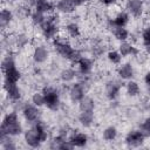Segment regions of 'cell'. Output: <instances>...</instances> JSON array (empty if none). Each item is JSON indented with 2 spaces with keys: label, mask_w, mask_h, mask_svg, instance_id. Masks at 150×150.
<instances>
[{
  "label": "cell",
  "mask_w": 150,
  "mask_h": 150,
  "mask_svg": "<svg viewBox=\"0 0 150 150\" xmlns=\"http://www.w3.org/2000/svg\"><path fill=\"white\" fill-rule=\"evenodd\" d=\"M22 132V125L19 121L18 114L12 111L8 112L1 123L0 128V139L5 138L6 136H18Z\"/></svg>",
  "instance_id": "6da1fadb"
},
{
  "label": "cell",
  "mask_w": 150,
  "mask_h": 150,
  "mask_svg": "<svg viewBox=\"0 0 150 150\" xmlns=\"http://www.w3.org/2000/svg\"><path fill=\"white\" fill-rule=\"evenodd\" d=\"M54 48L63 59L70 60L73 62H77L79 59L81 57L79 50L73 48L68 42H66L64 40H62L60 38H55L54 39Z\"/></svg>",
  "instance_id": "7a4b0ae2"
},
{
  "label": "cell",
  "mask_w": 150,
  "mask_h": 150,
  "mask_svg": "<svg viewBox=\"0 0 150 150\" xmlns=\"http://www.w3.org/2000/svg\"><path fill=\"white\" fill-rule=\"evenodd\" d=\"M1 69L4 73V80L9 82H18L21 77L19 69L16 68L15 61L12 56H6L1 62Z\"/></svg>",
  "instance_id": "3957f363"
},
{
  "label": "cell",
  "mask_w": 150,
  "mask_h": 150,
  "mask_svg": "<svg viewBox=\"0 0 150 150\" xmlns=\"http://www.w3.org/2000/svg\"><path fill=\"white\" fill-rule=\"evenodd\" d=\"M42 93L45 96V105L50 110H57L60 107V96L57 90L52 87H45Z\"/></svg>",
  "instance_id": "277c9868"
},
{
  "label": "cell",
  "mask_w": 150,
  "mask_h": 150,
  "mask_svg": "<svg viewBox=\"0 0 150 150\" xmlns=\"http://www.w3.org/2000/svg\"><path fill=\"white\" fill-rule=\"evenodd\" d=\"M41 27V32H42V35L46 40H52V39H55L57 32H59V27L55 22V18L53 16H49V18H46V20L43 21V23L40 26Z\"/></svg>",
  "instance_id": "5b68a950"
},
{
  "label": "cell",
  "mask_w": 150,
  "mask_h": 150,
  "mask_svg": "<svg viewBox=\"0 0 150 150\" xmlns=\"http://www.w3.org/2000/svg\"><path fill=\"white\" fill-rule=\"evenodd\" d=\"M145 132L142 130H131L125 136V143L129 146H139L144 143Z\"/></svg>",
  "instance_id": "8992f818"
},
{
  "label": "cell",
  "mask_w": 150,
  "mask_h": 150,
  "mask_svg": "<svg viewBox=\"0 0 150 150\" xmlns=\"http://www.w3.org/2000/svg\"><path fill=\"white\" fill-rule=\"evenodd\" d=\"M4 89H5V91H6V94H7L9 100H12V101L20 100L21 91H20V88L18 87L16 82H9V81L4 80Z\"/></svg>",
  "instance_id": "52a82bcc"
},
{
  "label": "cell",
  "mask_w": 150,
  "mask_h": 150,
  "mask_svg": "<svg viewBox=\"0 0 150 150\" xmlns=\"http://www.w3.org/2000/svg\"><path fill=\"white\" fill-rule=\"evenodd\" d=\"M25 142L30 148H39L41 145L42 141L40 139L39 134H38V131L35 130L34 127H32L29 130H27L25 132Z\"/></svg>",
  "instance_id": "ba28073f"
},
{
  "label": "cell",
  "mask_w": 150,
  "mask_h": 150,
  "mask_svg": "<svg viewBox=\"0 0 150 150\" xmlns=\"http://www.w3.org/2000/svg\"><path fill=\"white\" fill-rule=\"evenodd\" d=\"M121 88H122V83L120 81H117V80H110L105 84V95H107V97L109 100H115L118 96Z\"/></svg>",
  "instance_id": "9c48e42d"
},
{
  "label": "cell",
  "mask_w": 150,
  "mask_h": 150,
  "mask_svg": "<svg viewBox=\"0 0 150 150\" xmlns=\"http://www.w3.org/2000/svg\"><path fill=\"white\" fill-rule=\"evenodd\" d=\"M22 114H23V117L27 122L29 123H35L39 118V115H40V111L38 109L36 105L34 104H26L22 109Z\"/></svg>",
  "instance_id": "30bf717a"
},
{
  "label": "cell",
  "mask_w": 150,
  "mask_h": 150,
  "mask_svg": "<svg viewBox=\"0 0 150 150\" xmlns=\"http://www.w3.org/2000/svg\"><path fill=\"white\" fill-rule=\"evenodd\" d=\"M125 6H127L128 12L135 18H138L143 14L144 6H143L142 0H128Z\"/></svg>",
  "instance_id": "8fae6325"
},
{
  "label": "cell",
  "mask_w": 150,
  "mask_h": 150,
  "mask_svg": "<svg viewBox=\"0 0 150 150\" xmlns=\"http://www.w3.org/2000/svg\"><path fill=\"white\" fill-rule=\"evenodd\" d=\"M77 5L74 0H59L56 4V9L64 14H70L75 11V7Z\"/></svg>",
  "instance_id": "7c38bea8"
},
{
  "label": "cell",
  "mask_w": 150,
  "mask_h": 150,
  "mask_svg": "<svg viewBox=\"0 0 150 150\" xmlns=\"http://www.w3.org/2000/svg\"><path fill=\"white\" fill-rule=\"evenodd\" d=\"M69 95L73 102H80L84 97V88L81 83H74L69 90Z\"/></svg>",
  "instance_id": "4fadbf2b"
},
{
  "label": "cell",
  "mask_w": 150,
  "mask_h": 150,
  "mask_svg": "<svg viewBox=\"0 0 150 150\" xmlns=\"http://www.w3.org/2000/svg\"><path fill=\"white\" fill-rule=\"evenodd\" d=\"M129 22V14L125 12H120L112 20L109 21V25L115 28V27H125L127 23Z\"/></svg>",
  "instance_id": "5bb4252c"
},
{
  "label": "cell",
  "mask_w": 150,
  "mask_h": 150,
  "mask_svg": "<svg viewBox=\"0 0 150 150\" xmlns=\"http://www.w3.org/2000/svg\"><path fill=\"white\" fill-rule=\"evenodd\" d=\"M117 74L122 80H130L134 76V68L131 63L127 62V63L121 64L117 69Z\"/></svg>",
  "instance_id": "9a60e30c"
},
{
  "label": "cell",
  "mask_w": 150,
  "mask_h": 150,
  "mask_svg": "<svg viewBox=\"0 0 150 150\" xmlns=\"http://www.w3.org/2000/svg\"><path fill=\"white\" fill-rule=\"evenodd\" d=\"M70 142V144L73 146H77V148H82L87 144L88 142V136L83 132H76V134H73L70 136V138L68 139Z\"/></svg>",
  "instance_id": "2e32d148"
},
{
  "label": "cell",
  "mask_w": 150,
  "mask_h": 150,
  "mask_svg": "<svg viewBox=\"0 0 150 150\" xmlns=\"http://www.w3.org/2000/svg\"><path fill=\"white\" fill-rule=\"evenodd\" d=\"M48 55H49V53H48L47 48H45L43 46H39L33 52V60L36 63H43L47 61Z\"/></svg>",
  "instance_id": "e0dca14e"
},
{
  "label": "cell",
  "mask_w": 150,
  "mask_h": 150,
  "mask_svg": "<svg viewBox=\"0 0 150 150\" xmlns=\"http://www.w3.org/2000/svg\"><path fill=\"white\" fill-rule=\"evenodd\" d=\"M77 66H79V70L82 75H88L93 69V61L88 57L81 56L77 61Z\"/></svg>",
  "instance_id": "ac0fdd59"
},
{
  "label": "cell",
  "mask_w": 150,
  "mask_h": 150,
  "mask_svg": "<svg viewBox=\"0 0 150 150\" xmlns=\"http://www.w3.org/2000/svg\"><path fill=\"white\" fill-rule=\"evenodd\" d=\"M118 52L121 53V55L124 57V56H129V55H136L138 53V49L136 47H134L132 45L123 41L120 47H118Z\"/></svg>",
  "instance_id": "d6986e66"
},
{
  "label": "cell",
  "mask_w": 150,
  "mask_h": 150,
  "mask_svg": "<svg viewBox=\"0 0 150 150\" xmlns=\"http://www.w3.org/2000/svg\"><path fill=\"white\" fill-rule=\"evenodd\" d=\"M34 8H35L36 12H40V13L46 14V13L52 12L54 9V6H53V4L49 0H38Z\"/></svg>",
  "instance_id": "ffe728a7"
},
{
  "label": "cell",
  "mask_w": 150,
  "mask_h": 150,
  "mask_svg": "<svg viewBox=\"0 0 150 150\" xmlns=\"http://www.w3.org/2000/svg\"><path fill=\"white\" fill-rule=\"evenodd\" d=\"M12 20H13V13L7 8H2L0 12V26H1V28L5 29L11 23Z\"/></svg>",
  "instance_id": "44dd1931"
},
{
  "label": "cell",
  "mask_w": 150,
  "mask_h": 150,
  "mask_svg": "<svg viewBox=\"0 0 150 150\" xmlns=\"http://www.w3.org/2000/svg\"><path fill=\"white\" fill-rule=\"evenodd\" d=\"M79 121L83 127H90L94 122L93 111H81L79 115Z\"/></svg>",
  "instance_id": "7402d4cb"
},
{
  "label": "cell",
  "mask_w": 150,
  "mask_h": 150,
  "mask_svg": "<svg viewBox=\"0 0 150 150\" xmlns=\"http://www.w3.org/2000/svg\"><path fill=\"white\" fill-rule=\"evenodd\" d=\"M80 110L81 111H94V108H95V102L91 97H88V96H84L80 102Z\"/></svg>",
  "instance_id": "603a6c76"
},
{
  "label": "cell",
  "mask_w": 150,
  "mask_h": 150,
  "mask_svg": "<svg viewBox=\"0 0 150 150\" xmlns=\"http://www.w3.org/2000/svg\"><path fill=\"white\" fill-rule=\"evenodd\" d=\"M112 32H114L115 38L122 42L129 38V32L127 30L125 27H115V28H112Z\"/></svg>",
  "instance_id": "cb8c5ba5"
},
{
  "label": "cell",
  "mask_w": 150,
  "mask_h": 150,
  "mask_svg": "<svg viewBox=\"0 0 150 150\" xmlns=\"http://www.w3.org/2000/svg\"><path fill=\"white\" fill-rule=\"evenodd\" d=\"M75 76H76V73L71 68H66L60 74V77H61V80L63 82H70V81H73L75 79Z\"/></svg>",
  "instance_id": "d4e9b609"
},
{
  "label": "cell",
  "mask_w": 150,
  "mask_h": 150,
  "mask_svg": "<svg viewBox=\"0 0 150 150\" xmlns=\"http://www.w3.org/2000/svg\"><path fill=\"white\" fill-rule=\"evenodd\" d=\"M66 30H67L68 35L71 36V38H79L80 34H81V32H80V27H79V25L75 23V22H70V23H68V25L66 26Z\"/></svg>",
  "instance_id": "484cf974"
},
{
  "label": "cell",
  "mask_w": 150,
  "mask_h": 150,
  "mask_svg": "<svg viewBox=\"0 0 150 150\" xmlns=\"http://www.w3.org/2000/svg\"><path fill=\"white\" fill-rule=\"evenodd\" d=\"M103 139L110 142V141H114L117 136V129L115 127H108L103 130Z\"/></svg>",
  "instance_id": "4316f807"
},
{
  "label": "cell",
  "mask_w": 150,
  "mask_h": 150,
  "mask_svg": "<svg viewBox=\"0 0 150 150\" xmlns=\"http://www.w3.org/2000/svg\"><path fill=\"white\" fill-rule=\"evenodd\" d=\"M127 93L130 96H137L139 94V86L135 81H129L127 83Z\"/></svg>",
  "instance_id": "83f0119b"
},
{
  "label": "cell",
  "mask_w": 150,
  "mask_h": 150,
  "mask_svg": "<svg viewBox=\"0 0 150 150\" xmlns=\"http://www.w3.org/2000/svg\"><path fill=\"white\" fill-rule=\"evenodd\" d=\"M30 19H32V22L35 26H41L43 23V21L46 20L45 14L43 13H40V12H36V11L30 14Z\"/></svg>",
  "instance_id": "f1b7e54d"
},
{
  "label": "cell",
  "mask_w": 150,
  "mask_h": 150,
  "mask_svg": "<svg viewBox=\"0 0 150 150\" xmlns=\"http://www.w3.org/2000/svg\"><path fill=\"white\" fill-rule=\"evenodd\" d=\"M122 55L120 52H116V50H110L108 53V60L114 63V64H120L121 63V60H122Z\"/></svg>",
  "instance_id": "f546056e"
},
{
  "label": "cell",
  "mask_w": 150,
  "mask_h": 150,
  "mask_svg": "<svg viewBox=\"0 0 150 150\" xmlns=\"http://www.w3.org/2000/svg\"><path fill=\"white\" fill-rule=\"evenodd\" d=\"M32 103L36 107H42L45 105V96L43 93H35L32 96Z\"/></svg>",
  "instance_id": "4dcf8cb0"
},
{
  "label": "cell",
  "mask_w": 150,
  "mask_h": 150,
  "mask_svg": "<svg viewBox=\"0 0 150 150\" xmlns=\"http://www.w3.org/2000/svg\"><path fill=\"white\" fill-rule=\"evenodd\" d=\"M142 40H143L144 46L150 50V26L146 27L143 30V33H142Z\"/></svg>",
  "instance_id": "1f68e13d"
},
{
  "label": "cell",
  "mask_w": 150,
  "mask_h": 150,
  "mask_svg": "<svg viewBox=\"0 0 150 150\" xmlns=\"http://www.w3.org/2000/svg\"><path fill=\"white\" fill-rule=\"evenodd\" d=\"M27 42H28V38H27L25 34H20V35L16 38V45H18V47H20V48L25 47V46L27 45Z\"/></svg>",
  "instance_id": "d6a6232c"
},
{
  "label": "cell",
  "mask_w": 150,
  "mask_h": 150,
  "mask_svg": "<svg viewBox=\"0 0 150 150\" xmlns=\"http://www.w3.org/2000/svg\"><path fill=\"white\" fill-rule=\"evenodd\" d=\"M141 130L144 131L145 134H150V116L141 124Z\"/></svg>",
  "instance_id": "836d02e7"
},
{
  "label": "cell",
  "mask_w": 150,
  "mask_h": 150,
  "mask_svg": "<svg viewBox=\"0 0 150 150\" xmlns=\"http://www.w3.org/2000/svg\"><path fill=\"white\" fill-rule=\"evenodd\" d=\"M144 82H145V84H146L148 87H150V71H148V73L145 74V76H144Z\"/></svg>",
  "instance_id": "e575fe53"
},
{
  "label": "cell",
  "mask_w": 150,
  "mask_h": 150,
  "mask_svg": "<svg viewBox=\"0 0 150 150\" xmlns=\"http://www.w3.org/2000/svg\"><path fill=\"white\" fill-rule=\"evenodd\" d=\"M38 0H26V4L28 5V7H35Z\"/></svg>",
  "instance_id": "d590c367"
},
{
  "label": "cell",
  "mask_w": 150,
  "mask_h": 150,
  "mask_svg": "<svg viewBox=\"0 0 150 150\" xmlns=\"http://www.w3.org/2000/svg\"><path fill=\"white\" fill-rule=\"evenodd\" d=\"M101 2H102L103 5H107V6H109V5H112V4H115V2H116V0H101Z\"/></svg>",
  "instance_id": "8d00e7d4"
},
{
  "label": "cell",
  "mask_w": 150,
  "mask_h": 150,
  "mask_svg": "<svg viewBox=\"0 0 150 150\" xmlns=\"http://www.w3.org/2000/svg\"><path fill=\"white\" fill-rule=\"evenodd\" d=\"M74 1H75L76 5H82V4H84L87 0H74Z\"/></svg>",
  "instance_id": "74e56055"
}]
</instances>
